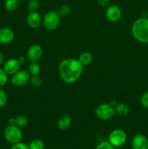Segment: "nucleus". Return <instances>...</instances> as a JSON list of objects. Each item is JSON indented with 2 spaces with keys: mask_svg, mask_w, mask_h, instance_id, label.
Returning a JSON list of instances; mask_svg holds the SVG:
<instances>
[{
  "mask_svg": "<svg viewBox=\"0 0 148 149\" xmlns=\"http://www.w3.org/2000/svg\"><path fill=\"white\" fill-rule=\"evenodd\" d=\"M61 17L57 11L51 10L47 12L42 17V24L49 31L55 30L59 26Z\"/></svg>",
  "mask_w": 148,
  "mask_h": 149,
  "instance_id": "obj_5",
  "label": "nucleus"
},
{
  "mask_svg": "<svg viewBox=\"0 0 148 149\" xmlns=\"http://www.w3.org/2000/svg\"><path fill=\"white\" fill-rule=\"evenodd\" d=\"M132 149H147L148 138L143 134H136L131 140Z\"/></svg>",
  "mask_w": 148,
  "mask_h": 149,
  "instance_id": "obj_12",
  "label": "nucleus"
},
{
  "mask_svg": "<svg viewBox=\"0 0 148 149\" xmlns=\"http://www.w3.org/2000/svg\"><path fill=\"white\" fill-rule=\"evenodd\" d=\"M105 17L109 21L115 23L119 21L122 17V10L116 4H110L106 7Z\"/></svg>",
  "mask_w": 148,
  "mask_h": 149,
  "instance_id": "obj_8",
  "label": "nucleus"
},
{
  "mask_svg": "<svg viewBox=\"0 0 148 149\" xmlns=\"http://www.w3.org/2000/svg\"><path fill=\"white\" fill-rule=\"evenodd\" d=\"M7 102V95L4 90L0 88V108L4 107Z\"/></svg>",
  "mask_w": 148,
  "mask_h": 149,
  "instance_id": "obj_25",
  "label": "nucleus"
},
{
  "mask_svg": "<svg viewBox=\"0 0 148 149\" xmlns=\"http://www.w3.org/2000/svg\"><path fill=\"white\" fill-rule=\"evenodd\" d=\"M8 125H15V118H10L8 119Z\"/></svg>",
  "mask_w": 148,
  "mask_h": 149,
  "instance_id": "obj_31",
  "label": "nucleus"
},
{
  "mask_svg": "<svg viewBox=\"0 0 148 149\" xmlns=\"http://www.w3.org/2000/svg\"><path fill=\"white\" fill-rule=\"evenodd\" d=\"M140 103L144 108L148 109V91L142 94L140 98Z\"/></svg>",
  "mask_w": 148,
  "mask_h": 149,
  "instance_id": "obj_27",
  "label": "nucleus"
},
{
  "mask_svg": "<svg viewBox=\"0 0 148 149\" xmlns=\"http://www.w3.org/2000/svg\"><path fill=\"white\" fill-rule=\"evenodd\" d=\"M71 125H72V119L68 114L62 115L57 121V127L59 130H67L71 127Z\"/></svg>",
  "mask_w": 148,
  "mask_h": 149,
  "instance_id": "obj_14",
  "label": "nucleus"
},
{
  "mask_svg": "<svg viewBox=\"0 0 148 149\" xmlns=\"http://www.w3.org/2000/svg\"><path fill=\"white\" fill-rule=\"evenodd\" d=\"M31 76L29 74L28 70H19L17 72L11 76V84L17 87L25 86L30 82Z\"/></svg>",
  "mask_w": 148,
  "mask_h": 149,
  "instance_id": "obj_7",
  "label": "nucleus"
},
{
  "mask_svg": "<svg viewBox=\"0 0 148 149\" xmlns=\"http://www.w3.org/2000/svg\"><path fill=\"white\" fill-rule=\"evenodd\" d=\"M26 22L30 29H38L42 24V17L37 11L29 12L26 17Z\"/></svg>",
  "mask_w": 148,
  "mask_h": 149,
  "instance_id": "obj_10",
  "label": "nucleus"
},
{
  "mask_svg": "<svg viewBox=\"0 0 148 149\" xmlns=\"http://www.w3.org/2000/svg\"><path fill=\"white\" fill-rule=\"evenodd\" d=\"M28 71L31 77L39 75L41 72V65L38 62H30L28 65Z\"/></svg>",
  "mask_w": 148,
  "mask_h": 149,
  "instance_id": "obj_17",
  "label": "nucleus"
},
{
  "mask_svg": "<svg viewBox=\"0 0 148 149\" xmlns=\"http://www.w3.org/2000/svg\"><path fill=\"white\" fill-rule=\"evenodd\" d=\"M78 60L79 62L82 64L83 66H87V65H90L93 61V55L90 52H83L81 53L78 56Z\"/></svg>",
  "mask_w": 148,
  "mask_h": 149,
  "instance_id": "obj_15",
  "label": "nucleus"
},
{
  "mask_svg": "<svg viewBox=\"0 0 148 149\" xmlns=\"http://www.w3.org/2000/svg\"><path fill=\"white\" fill-rule=\"evenodd\" d=\"M4 138L10 143L15 144L22 141L23 132L16 125H8L4 130Z\"/></svg>",
  "mask_w": 148,
  "mask_h": 149,
  "instance_id": "obj_4",
  "label": "nucleus"
},
{
  "mask_svg": "<svg viewBox=\"0 0 148 149\" xmlns=\"http://www.w3.org/2000/svg\"><path fill=\"white\" fill-rule=\"evenodd\" d=\"M10 149H30V148H29L28 145L20 141V142L12 144Z\"/></svg>",
  "mask_w": 148,
  "mask_h": 149,
  "instance_id": "obj_28",
  "label": "nucleus"
},
{
  "mask_svg": "<svg viewBox=\"0 0 148 149\" xmlns=\"http://www.w3.org/2000/svg\"><path fill=\"white\" fill-rule=\"evenodd\" d=\"M20 65L21 64L17 58H11L4 63L3 69L7 73V75L12 76L20 70Z\"/></svg>",
  "mask_w": 148,
  "mask_h": 149,
  "instance_id": "obj_11",
  "label": "nucleus"
},
{
  "mask_svg": "<svg viewBox=\"0 0 148 149\" xmlns=\"http://www.w3.org/2000/svg\"><path fill=\"white\" fill-rule=\"evenodd\" d=\"M57 13L61 17H65L71 13V8L69 5L68 4H61L59 7H58L57 10Z\"/></svg>",
  "mask_w": 148,
  "mask_h": 149,
  "instance_id": "obj_20",
  "label": "nucleus"
},
{
  "mask_svg": "<svg viewBox=\"0 0 148 149\" xmlns=\"http://www.w3.org/2000/svg\"><path fill=\"white\" fill-rule=\"evenodd\" d=\"M0 7H1V1H0Z\"/></svg>",
  "mask_w": 148,
  "mask_h": 149,
  "instance_id": "obj_34",
  "label": "nucleus"
},
{
  "mask_svg": "<svg viewBox=\"0 0 148 149\" xmlns=\"http://www.w3.org/2000/svg\"><path fill=\"white\" fill-rule=\"evenodd\" d=\"M97 2L102 7H107L110 5V0H97Z\"/></svg>",
  "mask_w": 148,
  "mask_h": 149,
  "instance_id": "obj_29",
  "label": "nucleus"
},
{
  "mask_svg": "<svg viewBox=\"0 0 148 149\" xmlns=\"http://www.w3.org/2000/svg\"><path fill=\"white\" fill-rule=\"evenodd\" d=\"M28 146L30 149H44L45 147L44 143L40 139L33 140L30 141Z\"/></svg>",
  "mask_w": 148,
  "mask_h": 149,
  "instance_id": "obj_21",
  "label": "nucleus"
},
{
  "mask_svg": "<svg viewBox=\"0 0 148 149\" xmlns=\"http://www.w3.org/2000/svg\"><path fill=\"white\" fill-rule=\"evenodd\" d=\"M94 149H115V147H113L107 141H102V142L97 144V146Z\"/></svg>",
  "mask_w": 148,
  "mask_h": 149,
  "instance_id": "obj_26",
  "label": "nucleus"
},
{
  "mask_svg": "<svg viewBox=\"0 0 148 149\" xmlns=\"http://www.w3.org/2000/svg\"><path fill=\"white\" fill-rule=\"evenodd\" d=\"M17 60L19 61V62L20 63V64H24L26 62V60H27V58H26V57H23V56H20L18 58H17Z\"/></svg>",
  "mask_w": 148,
  "mask_h": 149,
  "instance_id": "obj_30",
  "label": "nucleus"
},
{
  "mask_svg": "<svg viewBox=\"0 0 148 149\" xmlns=\"http://www.w3.org/2000/svg\"><path fill=\"white\" fill-rule=\"evenodd\" d=\"M147 149H148V148H147Z\"/></svg>",
  "mask_w": 148,
  "mask_h": 149,
  "instance_id": "obj_35",
  "label": "nucleus"
},
{
  "mask_svg": "<svg viewBox=\"0 0 148 149\" xmlns=\"http://www.w3.org/2000/svg\"><path fill=\"white\" fill-rule=\"evenodd\" d=\"M30 83L33 87H39L42 84V79L39 75L31 77L30 80Z\"/></svg>",
  "mask_w": 148,
  "mask_h": 149,
  "instance_id": "obj_23",
  "label": "nucleus"
},
{
  "mask_svg": "<svg viewBox=\"0 0 148 149\" xmlns=\"http://www.w3.org/2000/svg\"><path fill=\"white\" fill-rule=\"evenodd\" d=\"M28 124V119L25 115H18L15 117V125L19 128H24Z\"/></svg>",
  "mask_w": 148,
  "mask_h": 149,
  "instance_id": "obj_18",
  "label": "nucleus"
},
{
  "mask_svg": "<svg viewBox=\"0 0 148 149\" xmlns=\"http://www.w3.org/2000/svg\"><path fill=\"white\" fill-rule=\"evenodd\" d=\"M8 81V75L3 68H0V87L5 85Z\"/></svg>",
  "mask_w": 148,
  "mask_h": 149,
  "instance_id": "obj_24",
  "label": "nucleus"
},
{
  "mask_svg": "<svg viewBox=\"0 0 148 149\" xmlns=\"http://www.w3.org/2000/svg\"><path fill=\"white\" fill-rule=\"evenodd\" d=\"M84 66L78 59L73 58L62 60L58 66V72L61 79L67 84L76 82L82 75Z\"/></svg>",
  "mask_w": 148,
  "mask_h": 149,
  "instance_id": "obj_1",
  "label": "nucleus"
},
{
  "mask_svg": "<svg viewBox=\"0 0 148 149\" xmlns=\"http://www.w3.org/2000/svg\"><path fill=\"white\" fill-rule=\"evenodd\" d=\"M17 1H19V2H20V1H26V0H17Z\"/></svg>",
  "mask_w": 148,
  "mask_h": 149,
  "instance_id": "obj_33",
  "label": "nucleus"
},
{
  "mask_svg": "<svg viewBox=\"0 0 148 149\" xmlns=\"http://www.w3.org/2000/svg\"><path fill=\"white\" fill-rule=\"evenodd\" d=\"M96 116L102 121H107L114 116L115 106L110 103H102L96 107L94 111Z\"/></svg>",
  "mask_w": 148,
  "mask_h": 149,
  "instance_id": "obj_3",
  "label": "nucleus"
},
{
  "mask_svg": "<svg viewBox=\"0 0 148 149\" xmlns=\"http://www.w3.org/2000/svg\"><path fill=\"white\" fill-rule=\"evenodd\" d=\"M115 111L118 116H126L129 113V107L124 103H117L115 106Z\"/></svg>",
  "mask_w": 148,
  "mask_h": 149,
  "instance_id": "obj_16",
  "label": "nucleus"
},
{
  "mask_svg": "<svg viewBox=\"0 0 148 149\" xmlns=\"http://www.w3.org/2000/svg\"><path fill=\"white\" fill-rule=\"evenodd\" d=\"M127 141V134L121 129H115L110 132L108 136V142L115 148H119Z\"/></svg>",
  "mask_w": 148,
  "mask_h": 149,
  "instance_id": "obj_6",
  "label": "nucleus"
},
{
  "mask_svg": "<svg viewBox=\"0 0 148 149\" xmlns=\"http://www.w3.org/2000/svg\"><path fill=\"white\" fill-rule=\"evenodd\" d=\"M15 39V33L10 28L4 27L0 29V43L8 45Z\"/></svg>",
  "mask_w": 148,
  "mask_h": 149,
  "instance_id": "obj_13",
  "label": "nucleus"
},
{
  "mask_svg": "<svg viewBox=\"0 0 148 149\" xmlns=\"http://www.w3.org/2000/svg\"><path fill=\"white\" fill-rule=\"evenodd\" d=\"M18 3L17 0H6L4 2V8L8 12H14L18 7Z\"/></svg>",
  "mask_w": 148,
  "mask_h": 149,
  "instance_id": "obj_19",
  "label": "nucleus"
},
{
  "mask_svg": "<svg viewBox=\"0 0 148 149\" xmlns=\"http://www.w3.org/2000/svg\"><path fill=\"white\" fill-rule=\"evenodd\" d=\"M40 7V1L39 0H29L28 2V10L29 12L37 11L38 9Z\"/></svg>",
  "mask_w": 148,
  "mask_h": 149,
  "instance_id": "obj_22",
  "label": "nucleus"
},
{
  "mask_svg": "<svg viewBox=\"0 0 148 149\" xmlns=\"http://www.w3.org/2000/svg\"><path fill=\"white\" fill-rule=\"evenodd\" d=\"M4 63V55L0 52V66Z\"/></svg>",
  "mask_w": 148,
  "mask_h": 149,
  "instance_id": "obj_32",
  "label": "nucleus"
},
{
  "mask_svg": "<svg viewBox=\"0 0 148 149\" xmlns=\"http://www.w3.org/2000/svg\"><path fill=\"white\" fill-rule=\"evenodd\" d=\"M131 33L137 42L148 43V17H141L133 21L131 26Z\"/></svg>",
  "mask_w": 148,
  "mask_h": 149,
  "instance_id": "obj_2",
  "label": "nucleus"
},
{
  "mask_svg": "<svg viewBox=\"0 0 148 149\" xmlns=\"http://www.w3.org/2000/svg\"><path fill=\"white\" fill-rule=\"evenodd\" d=\"M43 55V49L39 45H30L26 52V58L30 62H38Z\"/></svg>",
  "mask_w": 148,
  "mask_h": 149,
  "instance_id": "obj_9",
  "label": "nucleus"
}]
</instances>
